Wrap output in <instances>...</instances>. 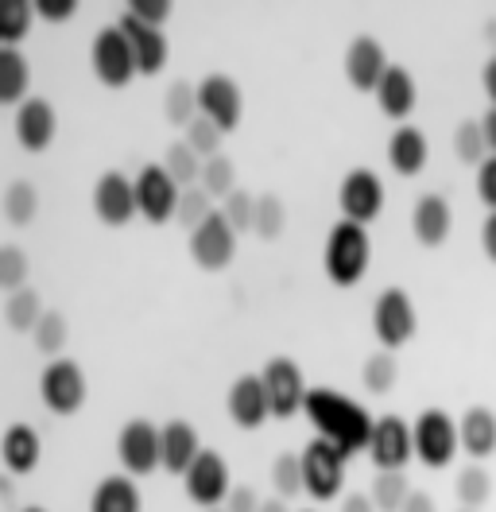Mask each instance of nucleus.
Wrapping results in <instances>:
<instances>
[{"label":"nucleus","instance_id":"nucleus-38","mask_svg":"<svg viewBox=\"0 0 496 512\" xmlns=\"http://www.w3.org/2000/svg\"><path fill=\"white\" fill-rule=\"evenodd\" d=\"M454 156L465 167H481V163L489 160V144L481 136V121H462V125L454 128Z\"/></svg>","mask_w":496,"mask_h":512},{"label":"nucleus","instance_id":"nucleus-17","mask_svg":"<svg viewBox=\"0 0 496 512\" xmlns=\"http://www.w3.org/2000/svg\"><path fill=\"white\" fill-rule=\"evenodd\" d=\"M388 55H384V43L376 35H357L349 47H345V78L357 94H376V86L384 82L388 74Z\"/></svg>","mask_w":496,"mask_h":512},{"label":"nucleus","instance_id":"nucleus-18","mask_svg":"<svg viewBox=\"0 0 496 512\" xmlns=\"http://www.w3.org/2000/svg\"><path fill=\"white\" fill-rule=\"evenodd\" d=\"M225 408L229 419L241 427V431H256L272 419V404H268V392L260 373H241L237 381L229 384V396H225Z\"/></svg>","mask_w":496,"mask_h":512},{"label":"nucleus","instance_id":"nucleus-21","mask_svg":"<svg viewBox=\"0 0 496 512\" xmlns=\"http://www.w3.org/2000/svg\"><path fill=\"white\" fill-rule=\"evenodd\" d=\"M450 229H454L450 202L434 191L419 194V202H415V210H411V233H415V241H419L423 249H442L446 237H450Z\"/></svg>","mask_w":496,"mask_h":512},{"label":"nucleus","instance_id":"nucleus-55","mask_svg":"<svg viewBox=\"0 0 496 512\" xmlns=\"http://www.w3.org/2000/svg\"><path fill=\"white\" fill-rule=\"evenodd\" d=\"M260 512H291V509H287V501L272 497V501H260Z\"/></svg>","mask_w":496,"mask_h":512},{"label":"nucleus","instance_id":"nucleus-5","mask_svg":"<svg viewBox=\"0 0 496 512\" xmlns=\"http://www.w3.org/2000/svg\"><path fill=\"white\" fill-rule=\"evenodd\" d=\"M90 66H93V78L109 90H124L140 70H136V55H132V43L128 35L109 24L101 32L93 35V47H90Z\"/></svg>","mask_w":496,"mask_h":512},{"label":"nucleus","instance_id":"nucleus-41","mask_svg":"<svg viewBox=\"0 0 496 512\" xmlns=\"http://www.w3.org/2000/svg\"><path fill=\"white\" fill-rule=\"evenodd\" d=\"M66 338H70V330H66V319H62L59 311H47L39 326L31 330V342H35V350L43 353V357H59L66 350Z\"/></svg>","mask_w":496,"mask_h":512},{"label":"nucleus","instance_id":"nucleus-22","mask_svg":"<svg viewBox=\"0 0 496 512\" xmlns=\"http://www.w3.org/2000/svg\"><path fill=\"white\" fill-rule=\"evenodd\" d=\"M415 101H419V86H415L411 70L392 63L388 74H384V82L376 86V105H380V113H384L388 121H396V125H407V117L415 113Z\"/></svg>","mask_w":496,"mask_h":512},{"label":"nucleus","instance_id":"nucleus-6","mask_svg":"<svg viewBox=\"0 0 496 512\" xmlns=\"http://www.w3.org/2000/svg\"><path fill=\"white\" fill-rule=\"evenodd\" d=\"M117 462L128 478H148L155 466L163 470V427L152 419H128L117 435Z\"/></svg>","mask_w":496,"mask_h":512},{"label":"nucleus","instance_id":"nucleus-40","mask_svg":"<svg viewBox=\"0 0 496 512\" xmlns=\"http://www.w3.org/2000/svg\"><path fill=\"white\" fill-rule=\"evenodd\" d=\"M272 489L279 501H295L303 493V462L299 454H276L272 462Z\"/></svg>","mask_w":496,"mask_h":512},{"label":"nucleus","instance_id":"nucleus-46","mask_svg":"<svg viewBox=\"0 0 496 512\" xmlns=\"http://www.w3.org/2000/svg\"><path fill=\"white\" fill-rule=\"evenodd\" d=\"M124 12L140 24H148V28H163V20L171 16V4L167 0H132Z\"/></svg>","mask_w":496,"mask_h":512},{"label":"nucleus","instance_id":"nucleus-28","mask_svg":"<svg viewBox=\"0 0 496 512\" xmlns=\"http://www.w3.org/2000/svg\"><path fill=\"white\" fill-rule=\"evenodd\" d=\"M31 86V66L16 47H0V105H24Z\"/></svg>","mask_w":496,"mask_h":512},{"label":"nucleus","instance_id":"nucleus-30","mask_svg":"<svg viewBox=\"0 0 496 512\" xmlns=\"http://www.w3.org/2000/svg\"><path fill=\"white\" fill-rule=\"evenodd\" d=\"M396 381H400V361H396V353L376 350L372 357H365V365H361V384H365V392L388 396V392L396 388Z\"/></svg>","mask_w":496,"mask_h":512},{"label":"nucleus","instance_id":"nucleus-35","mask_svg":"<svg viewBox=\"0 0 496 512\" xmlns=\"http://www.w3.org/2000/svg\"><path fill=\"white\" fill-rule=\"evenodd\" d=\"M283 229H287V206H283V198L279 194H260L256 198V225H252V233L260 241H276V237H283Z\"/></svg>","mask_w":496,"mask_h":512},{"label":"nucleus","instance_id":"nucleus-29","mask_svg":"<svg viewBox=\"0 0 496 512\" xmlns=\"http://www.w3.org/2000/svg\"><path fill=\"white\" fill-rule=\"evenodd\" d=\"M43 315H47V311H43V295L35 288H20L4 299V322H8L16 334H31Z\"/></svg>","mask_w":496,"mask_h":512},{"label":"nucleus","instance_id":"nucleus-48","mask_svg":"<svg viewBox=\"0 0 496 512\" xmlns=\"http://www.w3.org/2000/svg\"><path fill=\"white\" fill-rule=\"evenodd\" d=\"M74 12H78L74 0H35V16L47 24H66Z\"/></svg>","mask_w":496,"mask_h":512},{"label":"nucleus","instance_id":"nucleus-16","mask_svg":"<svg viewBox=\"0 0 496 512\" xmlns=\"http://www.w3.org/2000/svg\"><path fill=\"white\" fill-rule=\"evenodd\" d=\"M90 202H93L97 222L113 225V229H121V225H128L140 214V206H136V183L124 179L121 171H105V175L97 179V187H93Z\"/></svg>","mask_w":496,"mask_h":512},{"label":"nucleus","instance_id":"nucleus-57","mask_svg":"<svg viewBox=\"0 0 496 512\" xmlns=\"http://www.w3.org/2000/svg\"><path fill=\"white\" fill-rule=\"evenodd\" d=\"M20 512H47L43 505H28V509H20Z\"/></svg>","mask_w":496,"mask_h":512},{"label":"nucleus","instance_id":"nucleus-37","mask_svg":"<svg viewBox=\"0 0 496 512\" xmlns=\"http://www.w3.org/2000/svg\"><path fill=\"white\" fill-rule=\"evenodd\" d=\"M163 109H167V121L175 128H190V121L198 117V86L171 82L167 97H163Z\"/></svg>","mask_w":496,"mask_h":512},{"label":"nucleus","instance_id":"nucleus-43","mask_svg":"<svg viewBox=\"0 0 496 512\" xmlns=\"http://www.w3.org/2000/svg\"><path fill=\"white\" fill-rule=\"evenodd\" d=\"M0 288L8 295L28 288V253L20 245H4L0 249Z\"/></svg>","mask_w":496,"mask_h":512},{"label":"nucleus","instance_id":"nucleus-44","mask_svg":"<svg viewBox=\"0 0 496 512\" xmlns=\"http://www.w3.org/2000/svg\"><path fill=\"white\" fill-rule=\"evenodd\" d=\"M221 214H225V222L237 229V237L248 233L252 225H256V194L248 191H233L225 202H221Z\"/></svg>","mask_w":496,"mask_h":512},{"label":"nucleus","instance_id":"nucleus-10","mask_svg":"<svg viewBox=\"0 0 496 512\" xmlns=\"http://www.w3.org/2000/svg\"><path fill=\"white\" fill-rule=\"evenodd\" d=\"M338 210L345 222H357L369 229L384 214V183L369 167H353L338 187Z\"/></svg>","mask_w":496,"mask_h":512},{"label":"nucleus","instance_id":"nucleus-20","mask_svg":"<svg viewBox=\"0 0 496 512\" xmlns=\"http://www.w3.org/2000/svg\"><path fill=\"white\" fill-rule=\"evenodd\" d=\"M55 128H59V117H55V105L47 97H28L16 109V140H20V148L31 152V156H39V152L51 148Z\"/></svg>","mask_w":496,"mask_h":512},{"label":"nucleus","instance_id":"nucleus-33","mask_svg":"<svg viewBox=\"0 0 496 512\" xmlns=\"http://www.w3.org/2000/svg\"><path fill=\"white\" fill-rule=\"evenodd\" d=\"M198 187L210 194V198H217V202H225L229 194L237 191V167H233V160L229 156H210V160H202V179H198Z\"/></svg>","mask_w":496,"mask_h":512},{"label":"nucleus","instance_id":"nucleus-23","mask_svg":"<svg viewBox=\"0 0 496 512\" xmlns=\"http://www.w3.org/2000/svg\"><path fill=\"white\" fill-rule=\"evenodd\" d=\"M458 443L473 462H485L496 454V412L485 404L465 408V416L458 419Z\"/></svg>","mask_w":496,"mask_h":512},{"label":"nucleus","instance_id":"nucleus-59","mask_svg":"<svg viewBox=\"0 0 496 512\" xmlns=\"http://www.w3.org/2000/svg\"><path fill=\"white\" fill-rule=\"evenodd\" d=\"M458 512H481V509H458Z\"/></svg>","mask_w":496,"mask_h":512},{"label":"nucleus","instance_id":"nucleus-49","mask_svg":"<svg viewBox=\"0 0 496 512\" xmlns=\"http://www.w3.org/2000/svg\"><path fill=\"white\" fill-rule=\"evenodd\" d=\"M225 512H260V497L248 485H233V493L225 497Z\"/></svg>","mask_w":496,"mask_h":512},{"label":"nucleus","instance_id":"nucleus-56","mask_svg":"<svg viewBox=\"0 0 496 512\" xmlns=\"http://www.w3.org/2000/svg\"><path fill=\"white\" fill-rule=\"evenodd\" d=\"M0 493H4V505H12V501H16V493H12V481H0Z\"/></svg>","mask_w":496,"mask_h":512},{"label":"nucleus","instance_id":"nucleus-2","mask_svg":"<svg viewBox=\"0 0 496 512\" xmlns=\"http://www.w3.org/2000/svg\"><path fill=\"white\" fill-rule=\"evenodd\" d=\"M372 260V241L369 229L357 222H338L330 225V237H326V249H322V268H326V280L334 288H357L369 272Z\"/></svg>","mask_w":496,"mask_h":512},{"label":"nucleus","instance_id":"nucleus-7","mask_svg":"<svg viewBox=\"0 0 496 512\" xmlns=\"http://www.w3.org/2000/svg\"><path fill=\"white\" fill-rule=\"evenodd\" d=\"M299 462H303V493H310V501H334L341 493L349 458L334 443L314 435L307 447L299 450Z\"/></svg>","mask_w":496,"mask_h":512},{"label":"nucleus","instance_id":"nucleus-51","mask_svg":"<svg viewBox=\"0 0 496 512\" xmlns=\"http://www.w3.org/2000/svg\"><path fill=\"white\" fill-rule=\"evenodd\" d=\"M481 249L489 256V264H496V210H489V218L481 225Z\"/></svg>","mask_w":496,"mask_h":512},{"label":"nucleus","instance_id":"nucleus-3","mask_svg":"<svg viewBox=\"0 0 496 512\" xmlns=\"http://www.w3.org/2000/svg\"><path fill=\"white\" fill-rule=\"evenodd\" d=\"M411 443H415V458L427 470H446L458 458V419L442 408H423L419 419L411 423Z\"/></svg>","mask_w":496,"mask_h":512},{"label":"nucleus","instance_id":"nucleus-34","mask_svg":"<svg viewBox=\"0 0 496 512\" xmlns=\"http://www.w3.org/2000/svg\"><path fill=\"white\" fill-rule=\"evenodd\" d=\"M163 171L179 183V187H198V179H202V156L186 144V140H179V144H171L167 148V156H163Z\"/></svg>","mask_w":496,"mask_h":512},{"label":"nucleus","instance_id":"nucleus-19","mask_svg":"<svg viewBox=\"0 0 496 512\" xmlns=\"http://www.w3.org/2000/svg\"><path fill=\"white\" fill-rule=\"evenodd\" d=\"M117 28H121V32L128 35V43H132L136 70H140L144 78H155V74H163V66H167V59H171V43H167L163 28H148V24L132 20L128 12H121Z\"/></svg>","mask_w":496,"mask_h":512},{"label":"nucleus","instance_id":"nucleus-27","mask_svg":"<svg viewBox=\"0 0 496 512\" xmlns=\"http://www.w3.org/2000/svg\"><path fill=\"white\" fill-rule=\"evenodd\" d=\"M90 512H144V501H140V489L124 474H109L90 493Z\"/></svg>","mask_w":496,"mask_h":512},{"label":"nucleus","instance_id":"nucleus-13","mask_svg":"<svg viewBox=\"0 0 496 512\" xmlns=\"http://www.w3.org/2000/svg\"><path fill=\"white\" fill-rule=\"evenodd\" d=\"M190 256L202 272H221L237 256V229L225 222V214L214 210L206 222L190 233Z\"/></svg>","mask_w":496,"mask_h":512},{"label":"nucleus","instance_id":"nucleus-42","mask_svg":"<svg viewBox=\"0 0 496 512\" xmlns=\"http://www.w3.org/2000/svg\"><path fill=\"white\" fill-rule=\"evenodd\" d=\"M210 214H214V198L202 191V187H186L183 198H179V214H175V222L183 225L186 233H194Z\"/></svg>","mask_w":496,"mask_h":512},{"label":"nucleus","instance_id":"nucleus-54","mask_svg":"<svg viewBox=\"0 0 496 512\" xmlns=\"http://www.w3.org/2000/svg\"><path fill=\"white\" fill-rule=\"evenodd\" d=\"M481 86H485V97L496 105V51L489 55V63H485V70H481Z\"/></svg>","mask_w":496,"mask_h":512},{"label":"nucleus","instance_id":"nucleus-1","mask_svg":"<svg viewBox=\"0 0 496 512\" xmlns=\"http://www.w3.org/2000/svg\"><path fill=\"white\" fill-rule=\"evenodd\" d=\"M303 416L314 423L318 439L334 443L345 458L369 450L372 423H376V419H372L357 400L341 396V392H334V388H310L307 400H303Z\"/></svg>","mask_w":496,"mask_h":512},{"label":"nucleus","instance_id":"nucleus-50","mask_svg":"<svg viewBox=\"0 0 496 512\" xmlns=\"http://www.w3.org/2000/svg\"><path fill=\"white\" fill-rule=\"evenodd\" d=\"M400 512H438V505H434L431 493H423V489H411Z\"/></svg>","mask_w":496,"mask_h":512},{"label":"nucleus","instance_id":"nucleus-4","mask_svg":"<svg viewBox=\"0 0 496 512\" xmlns=\"http://www.w3.org/2000/svg\"><path fill=\"white\" fill-rule=\"evenodd\" d=\"M415 326H419V315H415V303L403 288H384L372 303V334L380 342V350H400L415 338Z\"/></svg>","mask_w":496,"mask_h":512},{"label":"nucleus","instance_id":"nucleus-36","mask_svg":"<svg viewBox=\"0 0 496 512\" xmlns=\"http://www.w3.org/2000/svg\"><path fill=\"white\" fill-rule=\"evenodd\" d=\"M31 20H35V4H28V0H8L0 8V43L4 47H16L31 32Z\"/></svg>","mask_w":496,"mask_h":512},{"label":"nucleus","instance_id":"nucleus-8","mask_svg":"<svg viewBox=\"0 0 496 512\" xmlns=\"http://www.w3.org/2000/svg\"><path fill=\"white\" fill-rule=\"evenodd\" d=\"M39 396H43V408L51 416H74L86 404V373H82V365L70 361V357H55L39 377Z\"/></svg>","mask_w":496,"mask_h":512},{"label":"nucleus","instance_id":"nucleus-15","mask_svg":"<svg viewBox=\"0 0 496 512\" xmlns=\"http://www.w3.org/2000/svg\"><path fill=\"white\" fill-rule=\"evenodd\" d=\"M376 470H407V462L415 458V443H411V423L400 416H380L372 423L369 450Z\"/></svg>","mask_w":496,"mask_h":512},{"label":"nucleus","instance_id":"nucleus-53","mask_svg":"<svg viewBox=\"0 0 496 512\" xmlns=\"http://www.w3.org/2000/svg\"><path fill=\"white\" fill-rule=\"evenodd\" d=\"M481 136H485V144H489V156H496V105L485 109V117H481Z\"/></svg>","mask_w":496,"mask_h":512},{"label":"nucleus","instance_id":"nucleus-11","mask_svg":"<svg viewBox=\"0 0 496 512\" xmlns=\"http://www.w3.org/2000/svg\"><path fill=\"white\" fill-rule=\"evenodd\" d=\"M264 392H268V404H272V419H295L303 412V400H307V381H303V369L291 361V357H272L260 373Z\"/></svg>","mask_w":496,"mask_h":512},{"label":"nucleus","instance_id":"nucleus-14","mask_svg":"<svg viewBox=\"0 0 496 512\" xmlns=\"http://www.w3.org/2000/svg\"><path fill=\"white\" fill-rule=\"evenodd\" d=\"M198 113L221 132H233L245 117V94L229 74H206L198 82Z\"/></svg>","mask_w":496,"mask_h":512},{"label":"nucleus","instance_id":"nucleus-52","mask_svg":"<svg viewBox=\"0 0 496 512\" xmlns=\"http://www.w3.org/2000/svg\"><path fill=\"white\" fill-rule=\"evenodd\" d=\"M341 512H376L369 493H349V497H341Z\"/></svg>","mask_w":496,"mask_h":512},{"label":"nucleus","instance_id":"nucleus-45","mask_svg":"<svg viewBox=\"0 0 496 512\" xmlns=\"http://www.w3.org/2000/svg\"><path fill=\"white\" fill-rule=\"evenodd\" d=\"M221 136H225V132H221L214 121H206L202 113H198V117L190 121V128H186V144H190L202 160H210V156L221 152Z\"/></svg>","mask_w":496,"mask_h":512},{"label":"nucleus","instance_id":"nucleus-24","mask_svg":"<svg viewBox=\"0 0 496 512\" xmlns=\"http://www.w3.org/2000/svg\"><path fill=\"white\" fill-rule=\"evenodd\" d=\"M202 450L206 447H202V439H198L194 423H186V419H171V423H163V470H167V474L183 478Z\"/></svg>","mask_w":496,"mask_h":512},{"label":"nucleus","instance_id":"nucleus-12","mask_svg":"<svg viewBox=\"0 0 496 512\" xmlns=\"http://www.w3.org/2000/svg\"><path fill=\"white\" fill-rule=\"evenodd\" d=\"M183 489L198 509H221L225 497L233 493L229 462H225L217 450H202V454L194 458V466L183 474Z\"/></svg>","mask_w":496,"mask_h":512},{"label":"nucleus","instance_id":"nucleus-39","mask_svg":"<svg viewBox=\"0 0 496 512\" xmlns=\"http://www.w3.org/2000/svg\"><path fill=\"white\" fill-rule=\"evenodd\" d=\"M35 214H39V191L31 187V183H12L8 191H4V218L12 225H31L35 222Z\"/></svg>","mask_w":496,"mask_h":512},{"label":"nucleus","instance_id":"nucleus-25","mask_svg":"<svg viewBox=\"0 0 496 512\" xmlns=\"http://www.w3.org/2000/svg\"><path fill=\"white\" fill-rule=\"evenodd\" d=\"M0 458H4V466H8V474H35V466H39V458H43V439H39V431L28 427V423H12L8 431H4V443H0Z\"/></svg>","mask_w":496,"mask_h":512},{"label":"nucleus","instance_id":"nucleus-32","mask_svg":"<svg viewBox=\"0 0 496 512\" xmlns=\"http://www.w3.org/2000/svg\"><path fill=\"white\" fill-rule=\"evenodd\" d=\"M407 493H411V485H407L403 470H376V481H372V493H369L376 512H400Z\"/></svg>","mask_w":496,"mask_h":512},{"label":"nucleus","instance_id":"nucleus-9","mask_svg":"<svg viewBox=\"0 0 496 512\" xmlns=\"http://www.w3.org/2000/svg\"><path fill=\"white\" fill-rule=\"evenodd\" d=\"M132 183H136V206H140V218H144V222H152V225L175 222L183 187L163 171V163L140 167V175H136Z\"/></svg>","mask_w":496,"mask_h":512},{"label":"nucleus","instance_id":"nucleus-26","mask_svg":"<svg viewBox=\"0 0 496 512\" xmlns=\"http://www.w3.org/2000/svg\"><path fill=\"white\" fill-rule=\"evenodd\" d=\"M427 156H431V144H427L423 128L396 125L392 140H388V163H392V171H400V175L411 179V175H419L427 167Z\"/></svg>","mask_w":496,"mask_h":512},{"label":"nucleus","instance_id":"nucleus-58","mask_svg":"<svg viewBox=\"0 0 496 512\" xmlns=\"http://www.w3.org/2000/svg\"><path fill=\"white\" fill-rule=\"evenodd\" d=\"M206 512H225V505H221V509H206Z\"/></svg>","mask_w":496,"mask_h":512},{"label":"nucleus","instance_id":"nucleus-47","mask_svg":"<svg viewBox=\"0 0 496 512\" xmlns=\"http://www.w3.org/2000/svg\"><path fill=\"white\" fill-rule=\"evenodd\" d=\"M477 198L485 202V210H496V156L477 167Z\"/></svg>","mask_w":496,"mask_h":512},{"label":"nucleus","instance_id":"nucleus-31","mask_svg":"<svg viewBox=\"0 0 496 512\" xmlns=\"http://www.w3.org/2000/svg\"><path fill=\"white\" fill-rule=\"evenodd\" d=\"M454 497H458L462 509H481V505L493 497V478H489V470H485L481 462L458 470V478H454Z\"/></svg>","mask_w":496,"mask_h":512}]
</instances>
